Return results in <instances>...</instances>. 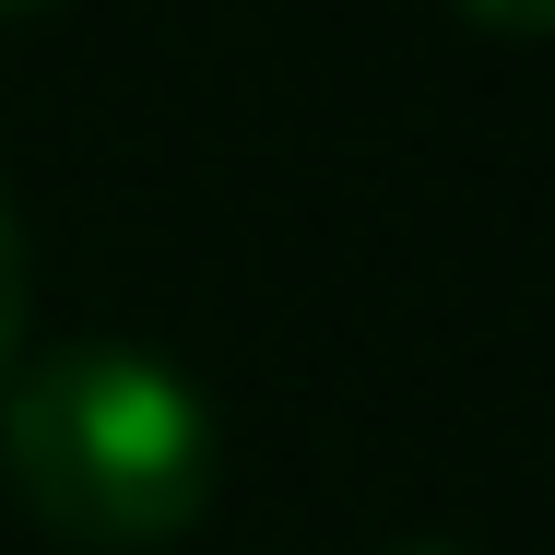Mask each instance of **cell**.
<instances>
[{
	"mask_svg": "<svg viewBox=\"0 0 555 555\" xmlns=\"http://www.w3.org/2000/svg\"><path fill=\"white\" fill-rule=\"evenodd\" d=\"M414 555H449V544H414Z\"/></svg>",
	"mask_w": 555,
	"mask_h": 555,
	"instance_id": "cell-5",
	"label": "cell"
},
{
	"mask_svg": "<svg viewBox=\"0 0 555 555\" xmlns=\"http://www.w3.org/2000/svg\"><path fill=\"white\" fill-rule=\"evenodd\" d=\"M0 473L83 555H154L214 508V402L142 343H60L0 378Z\"/></svg>",
	"mask_w": 555,
	"mask_h": 555,
	"instance_id": "cell-1",
	"label": "cell"
},
{
	"mask_svg": "<svg viewBox=\"0 0 555 555\" xmlns=\"http://www.w3.org/2000/svg\"><path fill=\"white\" fill-rule=\"evenodd\" d=\"M461 12H473V24H496V36H544L555 0H461Z\"/></svg>",
	"mask_w": 555,
	"mask_h": 555,
	"instance_id": "cell-3",
	"label": "cell"
},
{
	"mask_svg": "<svg viewBox=\"0 0 555 555\" xmlns=\"http://www.w3.org/2000/svg\"><path fill=\"white\" fill-rule=\"evenodd\" d=\"M24 296H36V272H24V214H12V190H0V378L24 366Z\"/></svg>",
	"mask_w": 555,
	"mask_h": 555,
	"instance_id": "cell-2",
	"label": "cell"
},
{
	"mask_svg": "<svg viewBox=\"0 0 555 555\" xmlns=\"http://www.w3.org/2000/svg\"><path fill=\"white\" fill-rule=\"evenodd\" d=\"M0 12H36V0H0Z\"/></svg>",
	"mask_w": 555,
	"mask_h": 555,
	"instance_id": "cell-4",
	"label": "cell"
}]
</instances>
